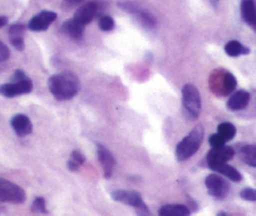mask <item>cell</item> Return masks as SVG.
<instances>
[{
	"label": "cell",
	"mask_w": 256,
	"mask_h": 216,
	"mask_svg": "<svg viewBox=\"0 0 256 216\" xmlns=\"http://www.w3.org/2000/svg\"><path fill=\"white\" fill-rule=\"evenodd\" d=\"M182 103L186 114L191 120H198L200 117L202 102H201L200 90L192 84H186L182 90Z\"/></svg>",
	"instance_id": "4"
},
{
	"label": "cell",
	"mask_w": 256,
	"mask_h": 216,
	"mask_svg": "<svg viewBox=\"0 0 256 216\" xmlns=\"http://www.w3.org/2000/svg\"><path fill=\"white\" fill-rule=\"evenodd\" d=\"M32 90H33V82L29 78L0 86V94L6 98H16L19 96L29 94Z\"/></svg>",
	"instance_id": "8"
},
{
	"label": "cell",
	"mask_w": 256,
	"mask_h": 216,
	"mask_svg": "<svg viewBox=\"0 0 256 216\" xmlns=\"http://www.w3.org/2000/svg\"><path fill=\"white\" fill-rule=\"evenodd\" d=\"M26 200V194L20 186L12 181L0 178V202L23 204Z\"/></svg>",
	"instance_id": "5"
},
{
	"label": "cell",
	"mask_w": 256,
	"mask_h": 216,
	"mask_svg": "<svg viewBox=\"0 0 256 216\" xmlns=\"http://www.w3.org/2000/svg\"><path fill=\"white\" fill-rule=\"evenodd\" d=\"M26 76L23 70H16V73H14V76H13L14 82H19V80H26Z\"/></svg>",
	"instance_id": "31"
},
{
	"label": "cell",
	"mask_w": 256,
	"mask_h": 216,
	"mask_svg": "<svg viewBox=\"0 0 256 216\" xmlns=\"http://www.w3.org/2000/svg\"><path fill=\"white\" fill-rule=\"evenodd\" d=\"M56 20V14L50 10H44L34 16L28 24V29L32 32H44Z\"/></svg>",
	"instance_id": "11"
},
{
	"label": "cell",
	"mask_w": 256,
	"mask_h": 216,
	"mask_svg": "<svg viewBox=\"0 0 256 216\" xmlns=\"http://www.w3.org/2000/svg\"><path fill=\"white\" fill-rule=\"evenodd\" d=\"M240 198L248 202H256V188H246L240 192Z\"/></svg>",
	"instance_id": "27"
},
{
	"label": "cell",
	"mask_w": 256,
	"mask_h": 216,
	"mask_svg": "<svg viewBox=\"0 0 256 216\" xmlns=\"http://www.w3.org/2000/svg\"><path fill=\"white\" fill-rule=\"evenodd\" d=\"M112 198L117 202L124 204V205L132 206L137 208L141 205H144V198L137 191H128V190H117L112 192Z\"/></svg>",
	"instance_id": "10"
},
{
	"label": "cell",
	"mask_w": 256,
	"mask_h": 216,
	"mask_svg": "<svg viewBox=\"0 0 256 216\" xmlns=\"http://www.w3.org/2000/svg\"><path fill=\"white\" fill-rule=\"evenodd\" d=\"M205 138V128L198 124L176 147V158L178 162H184L191 158L202 146Z\"/></svg>",
	"instance_id": "2"
},
{
	"label": "cell",
	"mask_w": 256,
	"mask_h": 216,
	"mask_svg": "<svg viewBox=\"0 0 256 216\" xmlns=\"http://www.w3.org/2000/svg\"><path fill=\"white\" fill-rule=\"evenodd\" d=\"M208 142H210V144L212 146V148H218V147L226 146V141L218 134H212V136L210 137V141Z\"/></svg>",
	"instance_id": "28"
},
{
	"label": "cell",
	"mask_w": 256,
	"mask_h": 216,
	"mask_svg": "<svg viewBox=\"0 0 256 216\" xmlns=\"http://www.w3.org/2000/svg\"><path fill=\"white\" fill-rule=\"evenodd\" d=\"M84 26L78 23L74 19H70L62 26V30L66 36H70L72 39H76V40H80V39L83 38V33H84Z\"/></svg>",
	"instance_id": "18"
},
{
	"label": "cell",
	"mask_w": 256,
	"mask_h": 216,
	"mask_svg": "<svg viewBox=\"0 0 256 216\" xmlns=\"http://www.w3.org/2000/svg\"><path fill=\"white\" fill-rule=\"evenodd\" d=\"M236 132H238V130H236V127L234 126L232 124H230V122H224V124H218V134H220L225 141H231V140L235 138Z\"/></svg>",
	"instance_id": "23"
},
{
	"label": "cell",
	"mask_w": 256,
	"mask_h": 216,
	"mask_svg": "<svg viewBox=\"0 0 256 216\" xmlns=\"http://www.w3.org/2000/svg\"><path fill=\"white\" fill-rule=\"evenodd\" d=\"M12 127L19 137H26L33 132V124L26 114H16L12 118Z\"/></svg>",
	"instance_id": "15"
},
{
	"label": "cell",
	"mask_w": 256,
	"mask_h": 216,
	"mask_svg": "<svg viewBox=\"0 0 256 216\" xmlns=\"http://www.w3.org/2000/svg\"><path fill=\"white\" fill-rule=\"evenodd\" d=\"M218 216H228V214H226V212H218Z\"/></svg>",
	"instance_id": "35"
},
{
	"label": "cell",
	"mask_w": 256,
	"mask_h": 216,
	"mask_svg": "<svg viewBox=\"0 0 256 216\" xmlns=\"http://www.w3.org/2000/svg\"><path fill=\"white\" fill-rule=\"evenodd\" d=\"M206 188H208V194L216 200H224L230 194V185L225 178H221L220 175H208L205 180Z\"/></svg>",
	"instance_id": "7"
},
{
	"label": "cell",
	"mask_w": 256,
	"mask_h": 216,
	"mask_svg": "<svg viewBox=\"0 0 256 216\" xmlns=\"http://www.w3.org/2000/svg\"><path fill=\"white\" fill-rule=\"evenodd\" d=\"M97 156L100 166L103 168L106 178H110L113 175V170L116 168V158L112 154V152L108 148H106L102 144H97Z\"/></svg>",
	"instance_id": "12"
},
{
	"label": "cell",
	"mask_w": 256,
	"mask_h": 216,
	"mask_svg": "<svg viewBox=\"0 0 256 216\" xmlns=\"http://www.w3.org/2000/svg\"><path fill=\"white\" fill-rule=\"evenodd\" d=\"M212 171L218 172V175H222L225 178H228V180L234 181V182H240L242 180V175L240 174V171L236 170L232 166L228 165V164H221V165L215 166V168H211Z\"/></svg>",
	"instance_id": "20"
},
{
	"label": "cell",
	"mask_w": 256,
	"mask_h": 216,
	"mask_svg": "<svg viewBox=\"0 0 256 216\" xmlns=\"http://www.w3.org/2000/svg\"><path fill=\"white\" fill-rule=\"evenodd\" d=\"M26 26L23 24H14L9 28V38L14 48L19 52H23L26 48L24 44V33H26Z\"/></svg>",
	"instance_id": "17"
},
{
	"label": "cell",
	"mask_w": 256,
	"mask_h": 216,
	"mask_svg": "<svg viewBox=\"0 0 256 216\" xmlns=\"http://www.w3.org/2000/svg\"><path fill=\"white\" fill-rule=\"evenodd\" d=\"M68 4H70V6H77V4H80L82 2H84V0H66Z\"/></svg>",
	"instance_id": "33"
},
{
	"label": "cell",
	"mask_w": 256,
	"mask_h": 216,
	"mask_svg": "<svg viewBox=\"0 0 256 216\" xmlns=\"http://www.w3.org/2000/svg\"><path fill=\"white\" fill-rule=\"evenodd\" d=\"M9 58H10V50L6 44L0 42V63L6 62Z\"/></svg>",
	"instance_id": "29"
},
{
	"label": "cell",
	"mask_w": 256,
	"mask_h": 216,
	"mask_svg": "<svg viewBox=\"0 0 256 216\" xmlns=\"http://www.w3.org/2000/svg\"><path fill=\"white\" fill-rule=\"evenodd\" d=\"M235 156V150L232 147L228 146H222V147H218V148H212L210 152L208 154V166L210 168H215V166L221 165V164H226L230 160L234 158Z\"/></svg>",
	"instance_id": "9"
},
{
	"label": "cell",
	"mask_w": 256,
	"mask_h": 216,
	"mask_svg": "<svg viewBox=\"0 0 256 216\" xmlns=\"http://www.w3.org/2000/svg\"><path fill=\"white\" fill-rule=\"evenodd\" d=\"M225 52L228 57H240V56H248L250 54V49L248 46H245L244 44H241L238 40H231L228 42L225 46Z\"/></svg>",
	"instance_id": "21"
},
{
	"label": "cell",
	"mask_w": 256,
	"mask_h": 216,
	"mask_svg": "<svg viewBox=\"0 0 256 216\" xmlns=\"http://www.w3.org/2000/svg\"><path fill=\"white\" fill-rule=\"evenodd\" d=\"M120 9L126 12V13H130L140 24L144 26L147 29H154L156 28L157 26V22L156 18L152 16L151 13H148L147 10L142 9L141 6H137V4L132 3V2H120L118 4Z\"/></svg>",
	"instance_id": "6"
},
{
	"label": "cell",
	"mask_w": 256,
	"mask_h": 216,
	"mask_svg": "<svg viewBox=\"0 0 256 216\" xmlns=\"http://www.w3.org/2000/svg\"><path fill=\"white\" fill-rule=\"evenodd\" d=\"M136 211H137V216H152L151 211H150L148 206H147L146 204H144V205H141L140 208H137Z\"/></svg>",
	"instance_id": "30"
},
{
	"label": "cell",
	"mask_w": 256,
	"mask_h": 216,
	"mask_svg": "<svg viewBox=\"0 0 256 216\" xmlns=\"http://www.w3.org/2000/svg\"><path fill=\"white\" fill-rule=\"evenodd\" d=\"M98 26H100V29L103 32H112L114 29L116 23L113 20L112 16H103L100 18V22H98Z\"/></svg>",
	"instance_id": "25"
},
{
	"label": "cell",
	"mask_w": 256,
	"mask_h": 216,
	"mask_svg": "<svg viewBox=\"0 0 256 216\" xmlns=\"http://www.w3.org/2000/svg\"><path fill=\"white\" fill-rule=\"evenodd\" d=\"M86 162V157L84 154H82L80 151H73L72 156H70V161H68L67 166L72 172H77L78 170L80 168V166L84 165Z\"/></svg>",
	"instance_id": "24"
},
{
	"label": "cell",
	"mask_w": 256,
	"mask_h": 216,
	"mask_svg": "<svg viewBox=\"0 0 256 216\" xmlns=\"http://www.w3.org/2000/svg\"><path fill=\"white\" fill-rule=\"evenodd\" d=\"M241 160L246 165L256 168V144H246L240 150Z\"/></svg>",
	"instance_id": "22"
},
{
	"label": "cell",
	"mask_w": 256,
	"mask_h": 216,
	"mask_svg": "<svg viewBox=\"0 0 256 216\" xmlns=\"http://www.w3.org/2000/svg\"><path fill=\"white\" fill-rule=\"evenodd\" d=\"M241 16L248 26L256 30V0L241 2Z\"/></svg>",
	"instance_id": "16"
},
{
	"label": "cell",
	"mask_w": 256,
	"mask_h": 216,
	"mask_svg": "<svg viewBox=\"0 0 256 216\" xmlns=\"http://www.w3.org/2000/svg\"><path fill=\"white\" fill-rule=\"evenodd\" d=\"M32 210L34 212H39V214H46L48 210H46V202L43 198H36L34 200L33 206H32Z\"/></svg>",
	"instance_id": "26"
},
{
	"label": "cell",
	"mask_w": 256,
	"mask_h": 216,
	"mask_svg": "<svg viewBox=\"0 0 256 216\" xmlns=\"http://www.w3.org/2000/svg\"><path fill=\"white\" fill-rule=\"evenodd\" d=\"M6 24H8V18H6V16H0V28L6 26Z\"/></svg>",
	"instance_id": "32"
},
{
	"label": "cell",
	"mask_w": 256,
	"mask_h": 216,
	"mask_svg": "<svg viewBox=\"0 0 256 216\" xmlns=\"http://www.w3.org/2000/svg\"><path fill=\"white\" fill-rule=\"evenodd\" d=\"M251 100V94L248 92V90H236L230 98H228V108L230 111L238 112V111H242L245 110L246 107L248 106Z\"/></svg>",
	"instance_id": "14"
},
{
	"label": "cell",
	"mask_w": 256,
	"mask_h": 216,
	"mask_svg": "<svg viewBox=\"0 0 256 216\" xmlns=\"http://www.w3.org/2000/svg\"><path fill=\"white\" fill-rule=\"evenodd\" d=\"M211 90L216 96H228L235 92L236 87H238V80H236L235 76L232 73L228 72V70H218L214 72L210 80Z\"/></svg>",
	"instance_id": "3"
},
{
	"label": "cell",
	"mask_w": 256,
	"mask_h": 216,
	"mask_svg": "<svg viewBox=\"0 0 256 216\" xmlns=\"http://www.w3.org/2000/svg\"><path fill=\"white\" fill-rule=\"evenodd\" d=\"M218 2H220V0H212V4H214V6H218Z\"/></svg>",
	"instance_id": "34"
},
{
	"label": "cell",
	"mask_w": 256,
	"mask_h": 216,
	"mask_svg": "<svg viewBox=\"0 0 256 216\" xmlns=\"http://www.w3.org/2000/svg\"><path fill=\"white\" fill-rule=\"evenodd\" d=\"M160 216H190L191 210L188 206L181 205V204H170L160 208Z\"/></svg>",
	"instance_id": "19"
},
{
	"label": "cell",
	"mask_w": 256,
	"mask_h": 216,
	"mask_svg": "<svg viewBox=\"0 0 256 216\" xmlns=\"http://www.w3.org/2000/svg\"><path fill=\"white\" fill-rule=\"evenodd\" d=\"M97 13H98L97 4L90 2V3L83 4L82 6H80L78 10L76 12L74 18L73 19L77 20L80 24H82V26H86L87 24H90L93 19H94V16H97Z\"/></svg>",
	"instance_id": "13"
},
{
	"label": "cell",
	"mask_w": 256,
	"mask_h": 216,
	"mask_svg": "<svg viewBox=\"0 0 256 216\" xmlns=\"http://www.w3.org/2000/svg\"><path fill=\"white\" fill-rule=\"evenodd\" d=\"M48 87L56 100H68L80 93V82L74 73L66 72L49 78Z\"/></svg>",
	"instance_id": "1"
}]
</instances>
